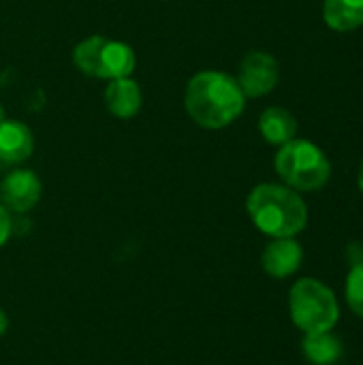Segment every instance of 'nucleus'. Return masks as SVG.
<instances>
[{"label": "nucleus", "mask_w": 363, "mask_h": 365, "mask_svg": "<svg viewBox=\"0 0 363 365\" xmlns=\"http://www.w3.org/2000/svg\"><path fill=\"white\" fill-rule=\"evenodd\" d=\"M323 17L332 30H355L363 26V0H325Z\"/></svg>", "instance_id": "nucleus-12"}, {"label": "nucleus", "mask_w": 363, "mask_h": 365, "mask_svg": "<svg viewBox=\"0 0 363 365\" xmlns=\"http://www.w3.org/2000/svg\"><path fill=\"white\" fill-rule=\"evenodd\" d=\"M6 329H9V317H6V312L0 308V338L6 334Z\"/></svg>", "instance_id": "nucleus-17"}, {"label": "nucleus", "mask_w": 363, "mask_h": 365, "mask_svg": "<svg viewBox=\"0 0 363 365\" xmlns=\"http://www.w3.org/2000/svg\"><path fill=\"white\" fill-rule=\"evenodd\" d=\"M13 233V218H11V212L0 203V248L9 242Z\"/></svg>", "instance_id": "nucleus-16"}, {"label": "nucleus", "mask_w": 363, "mask_h": 365, "mask_svg": "<svg viewBox=\"0 0 363 365\" xmlns=\"http://www.w3.org/2000/svg\"><path fill=\"white\" fill-rule=\"evenodd\" d=\"M274 167L280 180L297 192L319 190L332 175V165L325 152L308 139H291L280 145Z\"/></svg>", "instance_id": "nucleus-3"}, {"label": "nucleus", "mask_w": 363, "mask_h": 365, "mask_svg": "<svg viewBox=\"0 0 363 365\" xmlns=\"http://www.w3.org/2000/svg\"><path fill=\"white\" fill-rule=\"evenodd\" d=\"M347 304L349 308L363 319V261L355 263L347 276Z\"/></svg>", "instance_id": "nucleus-15"}, {"label": "nucleus", "mask_w": 363, "mask_h": 365, "mask_svg": "<svg viewBox=\"0 0 363 365\" xmlns=\"http://www.w3.org/2000/svg\"><path fill=\"white\" fill-rule=\"evenodd\" d=\"M135 66H137V56L128 43L105 38V45L101 49V58H98L96 79L111 81V79L131 77L135 73Z\"/></svg>", "instance_id": "nucleus-10"}, {"label": "nucleus", "mask_w": 363, "mask_h": 365, "mask_svg": "<svg viewBox=\"0 0 363 365\" xmlns=\"http://www.w3.org/2000/svg\"><path fill=\"white\" fill-rule=\"evenodd\" d=\"M255 227L270 237H295L306 229L308 210L297 190L287 184H259L246 199Z\"/></svg>", "instance_id": "nucleus-2"}, {"label": "nucleus", "mask_w": 363, "mask_h": 365, "mask_svg": "<svg viewBox=\"0 0 363 365\" xmlns=\"http://www.w3.org/2000/svg\"><path fill=\"white\" fill-rule=\"evenodd\" d=\"M32 152H34L32 130L19 120H2L0 122V163L19 165L28 160Z\"/></svg>", "instance_id": "nucleus-8"}, {"label": "nucleus", "mask_w": 363, "mask_h": 365, "mask_svg": "<svg viewBox=\"0 0 363 365\" xmlns=\"http://www.w3.org/2000/svg\"><path fill=\"white\" fill-rule=\"evenodd\" d=\"M357 182H359V188H362V192H363V163H362V167H359V175H357Z\"/></svg>", "instance_id": "nucleus-18"}, {"label": "nucleus", "mask_w": 363, "mask_h": 365, "mask_svg": "<svg viewBox=\"0 0 363 365\" xmlns=\"http://www.w3.org/2000/svg\"><path fill=\"white\" fill-rule=\"evenodd\" d=\"M105 105L111 115L120 120H131L139 113L143 105V94L133 77L111 79L105 88Z\"/></svg>", "instance_id": "nucleus-9"}, {"label": "nucleus", "mask_w": 363, "mask_h": 365, "mask_svg": "<svg viewBox=\"0 0 363 365\" xmlns=\"http://www.w3.org/2000/svg\"><path fill=\"white\" fill-rule=\"evenodd\" d=\"M304 357L315 365H332L342 357V342L332 331L306 334L302 342Z\"/></svg>", "instance_id": "nucleus-13"}, {"label": "nucleus", "mask_w": 363, "mask_h": 365, "mask_svg": "<svg viewBox=\"0 0 363 365\" xmlns=\"http://www.w3.org/2000/svg\"><path fill=\"white\" fill-rule=\"evenodd\" d=\"M278 77H280L278 60L267 51L255 49L242 58L235 81L246 98H259L276 88Z\"/></svg>", "instance_id": "nucleus-5"}, {"label": "nucleus", "mask_w": 363, "mask_h": 365, "mask_svg": "<svg viewBox=\"0 0 363 365\" xmlns=\"http://www.w3.org/2000/svg\"><path fill=\"white\" fill-rule=\"evenodd\" d=\"M246 107V96L235 77L220 71H201L193 75L184 90V109L188 118L210 130L233 124Z\"/></svg>", "instance_id": "nucleus-1"}, {"label": "nucleus", "mask_w": 363, "mask_h": 365, "mask_svg": "<svg viewBox=\"0 0 363 365\" xmlns=\"http://www.w3.org/2000/svg\"><path fill=\"white\" fill-rule=\"evenodd\" d=\"M302 259L304 252L295 237H274L261 255V265L272 278H289L300 269Z\"/></svg>", "instance_id": "nucleus-7"}, {"label": "nucleus", "mask_w": 363, "mask_h": 365, "mask_svg": "<svg viewBox=\"0 0 363 365\" xmlns=\"http://www.w3.org/2000/svg\"><path fill=\"white\" fill-rule=\"evenodd\" d=\"M259 130L272 145H285L297 135V120L285 107H267L259 118Z\"/></svg>", "instance_id": "nucleus-11"}, {"label": "nucleus", "mask_w": 363, "mask_h": 365, "mask_svg": "<svg viewBox=\"0 0 363 365\" xmlns=\"http://www.w3.org/2000/svg\"><path fill=\"white\" fill-rule=\"evenodd\" d=\"M41 180L30 169H13L0 182V203L11 214H26L41 201Z\"/></svg>", "instance_id": "nucleus-6"}, {"label": "nucleus", "mask_w": 363, "mask_h": 365, "mask_svg": "<svg viewBox=\"0 0 363 365\" xmlns=\"http://www.w3.org/2000/svg\"><path fill=\"white\" fill-rule=\"evenodd\" d=\"M2 120H6V113H4V107L0 105V122H2Z\"/></svg>", "instance_id": "nucleus-19"}, {"label": "nucleus", "mask_w": 363, "mask_h": 365, "mask_svg": "<svg viewBox=\"0 0 363 365\" xmlns=\"http://www.w3.org/2000/svg\"><path fill=\"white\" fill-rule=\"evenodd\" d=\"M105 38L107 36L92 34V36L77 43V47L73 49V62L79 68V73L96 79V75H98V58H101V49L105 45Z\"/></svg>", "instance_id": "nucleus-14"}, {"label": "nucleus", "mask_w": 363, "mask_h": 365, "mask_svg": "<svg viewBox=\"0 0 363 365\" xmlns=\"http://www.w3.org/2000/svg\"><path fill=\"white\" fill-rule=\"evenodd\" d=\"M289 312L304 334L332 331L340 319V306L329 287L315 278H302L289 293Z\"/></svg>", "instance_id": "nucleus-4"}]
</instances>
